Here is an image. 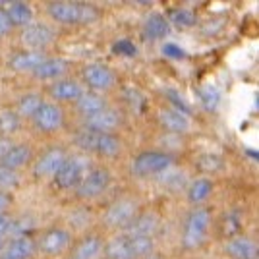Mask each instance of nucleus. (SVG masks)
<instances>
[{
	"label": "nucleus",
	"instance_id": "a19ab883",
	"mask_svg": "<svg viewBox=\"0 0 259 259\" xmlns=\"http://www.w3.org/2000/svg\"><path fill=\"white\" fill-rule=\"evenodd\" d=\"M12 145H14V143H12L8 138H0V161L4 159V155H6V153L10 151Z\"/></svg>",
	"mask_w": 259,
	"mask_h": 259
},
{
	"label": "nucleus",
	"instance_id": "f03ea898",
	"mask_svg": "<svg viewBox=\"0 0 259 259\" xmlns=\"http://www.w3.org/2000/svg\"><path fill=\"white\" fill-rule=\"evenodd\" d=\"M209 230H211V213L203 207H197L184 221L182 246L186 249H197L199 246H203L209 236Z\"/></svg>",
	"mask_w": 259,
	"mask_h": 259
},
{
	"label": "nucleus",
	"instance_id": "393cba45",
	"mask_svg": "<svg viewBox=\"0 0 259 259\" xmlns=\"http://www.w3.org/2000/svg\"><path fill=\"white\" fill-rule=\"evenodd\" d=\"M45 60L43 53L37 51H23L10 58V68L14 72H35V68Z\"/></svg>",
	"mask_w": 259,
	"mask_h": 259
},
{
	"label": "nucleus",
	"instance_id": "f8f14e48",
	"mask_svg": "<svg viewBox=\"0 0 259 259\" xmlns=\"http://www.w3.org/2000/svg\"><path fill=\"white\" fill-rule=\"evenodd\" d=\"M68 159V155L62 147H51L49 151H45L39 161L35 162L33 174L35 178H51L60 170V166L64 164V161Z\"/></svg>",
	"mask_w": 259,
	"mask_h": 259
},
{
	"label": "nucleus",
	"instance_id": "4468645a",
	"mask_svg": "<svg viewBox=\"0 0 259 259\" xmlns=\"http://www.w3.org/2000/svg\"><path fill=\"white\" fill-rule=\"evenodd\" d=\"M37 251V244L35 240L29 238L27 234H22V236H16L14 240L6 242L4 246V255L2 259H31Z\"/></svg>",
	"mask_w": 259,
	"mask_h": 259
},
{
	"label": "nucleus",
	"instance_id": "a878e982",
	"mask_svg": "<svg viewBox=\"0 0 259 259\" xmlns=\"http://www.w3.org/2000/svg\"><path fill=\"white\" fill-rule=\"evenodd\" d=\"M188 201L190 203H194V205H201V203H205L207 199L211 197L213 194V182L209 180V178H197L194 182L188 186Z\"/></svg>",
	"mask_w": 259,
	"mask_h": 259
},
{
	"label": "nucleus",
	"instance_id": "dca6fc26",
	"mask_svg": "<svg viewBox=\"0 0 259 259\" xmlns=\"http://www.w3.org/2000/svg\"><path fill=\"white\" fill-rule=\"evenodd\" d=\"M170 33V23L162 14H149L143 22V37L147 41H161Z\"/></svg>",
	"mask_w": 259,
	"mask_h": 259
},
{
	"label": "nucleus",
	"instance_id": "b1692460",
	"mask_svg": "<svg viewBox=\"0 0 259 259\" xmlns=\"http://www.w3.org/2000/svg\"><path fill=\"white\" fill-rule=\"evenodd\" d=\"M103 253L107 259H134L132 249H130L128 234H118V236L110 238L103 246Z\"/></svg>",
	"mask_w": 259,
	"mask_h": 259
},
{
	"label": "nucleus",
	"instance_id": "bb28decb",
	"mask_svg": "<svg viewBox=\"0 0 259 259\" xmlns=\"http://www.w3.org/2000/svg\"><path fill=\"white\" fill-rule=\"evenodd\" d=\"M197 95H199V101H201L203 108L209 110V112H215L219 105H221V99H223V93H221L219 85H215V83H203L197 89Z\"/></svg>",
	"mask_w": 259,
	"mask_h": 259
},
{
	"label": "nucleus",
	"instance_id": "412c9836",
	"mask_svg": "<svg viewBox=\"0 0 259 259\" xmlns=\"http://www.w3.org/2000/svg\"><path fill=\"white\" fill-rule=\"evenodd\" d=\"M6 16L10 20L12 27H27L29 23H33V8L27 2H8L6 4Z\"/></svg>",
	"mask_w": 259,
	"mask_h": 259
},
{
	"label": "nucleus",
	"instance_id": "c756f323",
	"mask_svg": "<svg viewBox=\"0 0 259 259\" xmlns=\"http://www.w3.org/2000/svg\"><path fill=\"white\" fill-rule=\"evenodd\" d=\"M130 249H132V255L134 259L138 257H145V255H149L153 253V248H155V244H153V238L149 236H130Z\"/></svg>",
	"mask_w": 259,
	"mask_h": 259
},
{
	"label": "nucleus",
	"instance_id": "5701e85b",
	"mask_svg": "<svg viewBox=\"0 0 259 259\" xmlns=\"http://www.w3.org/2000/svg\"><path fill=\"white\" fill-rule=\"evenodd\" d=\"M130 236H149L153 238L159 230V217L153 213H141L130 223Z\"/></svg>",
	"mask_w": 259,
	"mask_h": 259
},
{
	"label": "nucleus",
	"instance_id": "ddd939ff",
	"mask_svg": "<svg viewBox=\"0 0 259 259\" xmlns=\"http://www.w3.org/2000/svg\"><path fill=\"white\" fill-rule=\"evenodd\" d=\"M120 124V114L114 108H103L91 116H85V130L97 134H110Z\"/></svg>",
	"mask_w": 259,
	"mask_h": 259
},
{
	"label": "nucleus",
	"instance_id": "c85d7f7f",
	"mask_svg": "<svg viewBox=\"0 0 259 259\" xmlns=\"http://www.w3.org/2000/svg\"><path fill=\"white\" fill-rule=\"evenodd\" d=\"M45 101L41 99V95H37V93H27V95H23L20 99V103H18V116L20 118H33L35 116V112L39 110V107L43 105Z\"/></svg>",
	"mask_w": 259,
	"mask_h": 259
},
{
	"label": "nucleus",
	"instance_id": "0eeeda50",
	"mask_svg": "<svg viewBox=\"0 0 259 259\" xmlns=\"http://www.w3.org/2000/svg\"><path fill=\"white\" fill-rule=\"evenodd\" d=\"M110 184V172L107 168H91L87 174H83L81 182L77 186V195L83 199H93L101 195Z\"/></svg>",
	"mask_w": 259,
	"mask_h": 259
},
{
	"label": "nucleus",
	"instance_id": "1a4fd4ad",
	"mask_svg": "<svg viewBox=\"0 0 259 259\" xmlns=\"http://www.w3.org/2000/svg\"><path fill=\"white\" fill-rule=\"evenodd\" d=\"M83 159L79 157H68L64 164L60 166V170L54 174V186L60 190H74L79 186L83 178Z\"/></svg>",
	"mask_w": 259,
	"mask_h": 259
},
{
	"label": "nucleus",
	"instance_id": "58836bf2",
	"mask_svg": "<svg viewBox=\"0 0 259 259\" xmlns=\"http://www.w3.org/2000/svg\"><path fill=\"white\" fill-rule=\"evenodd\" d=\"M12 31V23L8 20V16H6V12L4 8H0V37H4V35H8Z\"/></svg>",
	"mask_w": 259,
	"mask_h": 259
},
{
	"label": "nucleus",
	"instance_id": "f257e3e1",
	"mask_svg": "<svg viewBox=\"0 0 259 259\" xmlns=\"http://www.w3.org/2000/svg\"><path fill=\"white\" fill-rule=\"evenodd\" d=\"M47 10L54 22L64 25H87L99 20L97 6L81 2H51Z\"/></svg>",
	"mask_w": 259,
	"mask_h": 259
},
{
	"label": "nucleus",
	"instance_id": "c9c22d12",
	"mask_svg": "<svg viewBox=\"0 0 259 259\" xmlns=\"http://www.w3.org/2000/svg\"><path fill=\"white\" fill-rule=\"evenodd\" d=\"M112 53L118 54V56H128V58H134L138 54V47L132 43L130 39H120L112 45Z\"/></svg>",
	"mask_w": 259,
	"mask_h": 259
},
{
	"label": "nucleus",
	"instance_id": "9b49d317",
	"mask_svg": "<svg viewBox=\"0 0 259 259\" xmlns=\"http://www.w3.org/2000/svg\"><path fill=\"white\" fill-rule=\"evenodd\" d=\"M31 120L33 124L37 126V130H41L45 134H51V132H56V130L62 128L64 112H62V108L53 105V103H43Z\"/></svg>",
	"mask_w": 259,
	"mask_h": 259
},
{
	"label": "nucleus",
	"instance_id": "6ab92c4d",
	"mask_svg": "<svg viewBox=\"0 0 259 259\" xmlns=\"http://www.w3.org/2000/svg\"><path fill=\"white\" fill-rule=\"evenodd\" d=\"M33 157V151H31V145H27V143H20V145H12L10 151L4 155V159L0 161L2 166H6V168H10V170H20L22 166H25L27 162L31 161Z\"/></svg>",
	"mask_w": 259,
	"mask_h": 259
},
{
	"label": "nucleus",
	"instance_id": "2f4dec72",
	"mask_svg": "<svg viewBox=\"0 0 259 259\" xmlns=\"http://www.w3.org/2000/svg\"><path fill=\"white\" fill-rule=\"evenodd\" d=\"M195 166H197L201 172L215 174V172H219L223 166H225V162H223V159H221L219 155H213V153H205V155H201V157L195 161Z\"/></svg>",
	"mask_w": 259,
	"mask_h": 259
},
{
	"label": "nucleus",
	"instance_id": "4c0bfd02",
	"mask_svg": "<svg viewBox=\"0 0 259 259\" xmlns=\"http://www.w3.org/2000/svg\"><path fill=\"white\" fill-rule=\"evenodd\" d=\"M162 53L166 54L168 58H176V60H182V58H186V51H182L180 47H176V45L168 43L162 47Z\"/></svg>",
	"mask_w": 259,
	"mask_h": 259
},
{
	"label": "nucleus",
	"instance_id": "6e6552de",
	"mask_svg": "<svg viewBox=\"0 0 259 259\" xmlns=\"http://www.w3.org/2000/svg\"><path fill=\"white\" fill-rule=\"evenodd\" d=\"M70 242H72V236H70V232L66 228L54 227V228H49L43 236L39 238L37 249L43 255L54 257V255H60L62 251H66L68 246H70Z\"/></svg>",
	"mask_w": 259,
	"mask_h": 259
},
{
	"label": "nucleus",
	"instance_id": "72a5a7b5",
	"mask_svg": "<svg viewBox=\"0 0 259 259\" xmlns=\"http://www.w3.org/2000/svg\"><path fill=\"white\" fill-rule=\"evenodd\" d=\"M221 228H223V236L228 238V240L238 236V232H240V219H238L236 213H228V215L223 219Z\"/></svg>",
	"mask_w": 259,
	"mask_h": 259
},
{
	"label": "nucleus",
	"instance_id": "79ce46f5",
	"mask_svg": "<svg viewBox=\"0 0 259 259\" xmlns=\"http://www.w3.org/2000/svg\"><path fill=\"white\" fill-rule=\"evenodd\" d=\"M141 259H161L157 253H149V255H145V257H141Z\"/></svg>",
	"mask_w": 259,
	"mask_h": 259
},
{
	"label": "nucleus",
	"instance_id": "423d86ee",
	"mask_svg": "<svg viewBox=\"0 0 259 259\" xmlns=\"http://www.w3.org/2000/svg\"><path fill=\"white\" fill-rule=\"evenodd\" d=\"M136 217H138V201L122 197L108 207V211L105 213V225L110 228H128Z\"/></svg>",
	"mask_w": 259,
	"mask_h": 259
},
{
	"label": "nucleus",
	"instance_id": "aec40b11",
	"mask_svg": "<svg viewBox=\"0 0 259 259\" xmlns=\"http://www.w3.org/2000/svg\"><path fill=\"white\" fill-rule=\"evenodd\" d=\"M103 240L95 234L81 238L77 242L74 249H72V259H99V255L103 253Z\"/></svg>",
	"mask_w": 259,
	"mask_h": 259
},
{
	"label": "nucleus",
	"instance_id": "f704fd0d",
	"mask_svg": "<svg viewBox=\"0 0 259 259\" xmlns=\"http://www.w3.org/2000/svg\"><path fill=\"white\" fill-rule=\"evenodd\" d=\"M18 184H20L18 172L0 164V188H2V190H10V188H16Z\"/></svg>",
	"mask_w": 259,
	"mask_h": 259
},
{
	"label": "nucleus",
	"instance_id": "9d476101",
	"mask_svg": "<svg viewBox=\"0 0 259 259\" xmlns=\"http://www.w3.org/2000/svg\"><path fill=\"white\" fill-rule=\"evenodd\" d=\"M54 41L53 27L45 25V23H29L27 27H23L22 31V43L27 51H37L41 53V49L49 47Z\"/></svg>",
	"mask_w": 259,
	"mask_h": 259
},
{
	"label": "nucleus",
	"instance_id": "39448f33",
	"mask_svg": "<svg viewBox=\"0 0 259 259\" xmlns=\"http://www.w3.org/2000/svg\"><path fill=\"white\" fill-rule=\"evenodd\" d=\"M81 77H83L85 85L89 87L93 93L108 91V89H112L114 83H116L114 72H112L107 64H101V62H91V64L83 66Z\"/></svg>",
	"mask_w": 259,
	"mask_h": 259
},
{
	"label": "nucleus",
	"instance_id": "ea45409f",
	"mask_svg": "<svg viewBox=\"0 0 259 259\" xmlns=\"http://www.w3.org/2000/svg\"><path fill=\"white\" fill-rule=\"evenodd\" d=\"M10 203H12L10 195L6 194V192H2V190H0V215H6V211H8Z\"/></svg>",
	"mask_w": 259,
	"mask_h": 259
},
{
	"label": "nucleus",
	"instance_id": "a211bd4d",
	"mask_svg": "<svg viewBox=\"0 0 259 259\" xmlns=\"http://www.w3.org/2000/svg\"><path fill=\"white\" fill-rule=\"evenodd\" d=\"M68 60L64 58H45L41 64L35 68V72H33V76L37 77V79H58V77H62L68 72Z\"/></svg>",
	"mask_w": 259,
	"mask_h": 259
},
{
	"label": "nucleus",
	"instance_id": "2eb2a0df",
	"mask_svg": "<svg viewBox=\"0 0 259 259\" xmlns=\"http://www.w3.org/2000/svg\"><path fill=\"white\" fill-rule=\"evenodd\" d=\"M225 253L230 259H257V246L248 236H234L227 242Z\"/></svg>",
	"mask_w": 259,
	"mask_h": 259
},
{
	"label": "nucleus",
	"instance_id": "20e7f679",
	"mask_svg": "<svg viewBox=\"0 0 259 259\" xmlns=\"http://www.w3.org/2000/svg\"><path fill=\"white\" fill-rule=\"evenodd\" d=\"M174 157L168 153L162 151H143L138 157H134L132 161V174L134 176H155V174H161L164 170H168L172 166Z\"/></svg>",
	"mask_w": 259,
	"mask_h": 259
},
{
	"label": "nucleus",
	"instance_id": "473e14b6",
	"mask_svg": "<svg viewBox=\"0 0 259 259\" xmlns=\"http://www.w3.org/2000/svg\"><path fill=\"white\" fill-rule=\"evenodd\" d=\"M20 124H22V118L18 116L16 110H2L0 112V132L4 136H10L14 132H18Z\"/></svg>",
	"mask_w": 259,
	"mask_h": 259
},
{
	"label": "nucleus",
	"instance_id": "cd10ccee",
	"mask_svg": "<svg viewBox=\"0 0 259 259\" xmlns=\"http://www.w3.org/2000/svg\"><path fill=\"white\" fill-rule=\"evenodd\" d=\"M76 105H77V110H79L81 114H85V116H91V114H95L99 110L107 108L103 97H101L99 93H93V91L81 93V97L76 101Z\"/></svg>",
	"mask_w": 259,
	"mask_h": 259
},
{
	"label": "nucleus",
	"instance_id": "7c9ffc66",
	"mask_svg": "<svg viewBox=\"0 0 259 259\" xmlns=\"http://www.w3.org/2000/svg\"><path fill=\"white\" fill-rule=\"evenodd\" d=\"M168 23L170 25H176V27H194L195 25V14L188 8H176L168 14Z\"/></svg>",
	"mask_w": 259,
	"mask_h": 259
},
{
	"label": "nucleus",
	"instance_id": "4be33fe9",
	"mask_svg": "<svg viewBox=\"0 0 259 259\" xmlns=\"http://www.w3.org/2000/svg\"><path fill=\"white\" fill-rule=\"evenodd\" d=\"M83 89L74 79H58L51 85V97L56 101H66V103H76L81 97Z\"/></svg>",
	"mask_w": 259,
	"mask_h": 259
},
{
	"label": "nucleus",
	"instance_id": "f3484780",
	"mask_svg": "<svg viewBox=\"0 0 259 259\" xmlns=\"http://www.w3.org/2000/svg\"><path fill=\"white\" fill-rule=\"evenodd\" d=\"M159 120H161L162 128L172 134H186L190 130V116L176 108H162L159 112Z\"/></svg>",
	"mask_w": 259,
	"mask_h": 259
},
{
	"label": "nucleus",
	"instance_id": "7ed1b4c3",
	"mask_svg": "<svg viewBox=\"0 0 259 259\" xmlns=\"http://www.w3.org/2000/svg\"><path fill=\"white\" fill-rule=\"evenodd\" d=\"M76 143L85 149V151H93L101 155V157H116L122 151V141L114 136V134H97L91 130H83L79 132L76 138Z\"/></svg>",
	"mask_w": 259,
	"mask_h": 259
},
{
	"label": "nucleus",
	"instance_id": "e433bc0d",
	"mask_svg": "<svg viewBox=\"0 0 259 259\" xmlns=\"http://www.w3.org/2000/svg\"><path fill=\"white\" fill-rule=\"evenodd\" d=\"M12 219L8 215H0V251H4V246H6V238L10 236L12 230Z\"/></svg>",
	"mask_w": 259,
	"mask_h": 259
}]
</instances>
